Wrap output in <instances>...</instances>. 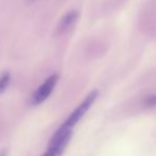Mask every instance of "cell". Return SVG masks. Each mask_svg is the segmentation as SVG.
I'll use <instances>...</instances> for the list:
<instances>
[{
    "mask_svg": "<svg viewBox=\"0 0 156 156\" xmlns=\"http://www.w3.org/2000/svg\"><path fill=\"white\" fill-rule=\"evenodd\" d=\"M72 136V129L65 126L64 124L58 127L48 144V149L41 156H61L65 151L68 142Z\"/></svg>",
    "mask_w": 156,
    "mask_h": 156,
    "instance_id": "cell-1",
    "label": "cell"
},
{
    "mask_svg": "<svg viewBox=\"0 0 156 156\" xmlns=\"http://www.w3.org/2000/svg\"><path fill=\"white\" fill-rule=\"evenodd\" d=\"M97 96H98V91L97 90L91 91V93L84 99V101H83V102L81 103V104L79 105L71 114H70V116L65 120V122H64L63 124L65 125V126L69 127V129H72L74 125L80 121L81 118L85 115V113L88 111L89 107L93 105L94 100L97 99Z\"/></svg>",
    "mask_w": 156,
    "mask_h": 156,
    "instance_id": "cell-2",
    "label": "cell"
},
{
    "mask_svg": "<svg viewBox=\"0 0 156 156\" xmlns=\"http://www.w3.org/2000/svg\"><path fill=\"white\" fill-rule=\"evenodd\" d=\"M58 80V76L56 73L51 74L49 78L46 79V81L37 88V90L32 94L31 98V104L32 105H39L44 102L45 100H47L48 97L50 96V94L52 93V90L55 87L56 83Z\"/></svg>",
    "mask_w": 156,
    "mask_h": 156,
    "instance_id": "cell-3",
    "label": "cell"
},
{
    "mask_svg": "<svg viewBox=\"0 0 156 156\" xmlns=\"http://www.w3.org/2000/svg\"><path fill=\"white\" fill-rule=\"evenodd\" d=\"M79 17V13L76 11H70L67 14H65L63 16V18L60 20L58 27H56L55 33L56 35H62L64 33H66L72 26L74 25V23L76 21Z\"/></svg>",
    "mask_w": 156,
    "mask_h": 156,
    "instance_id": "cell-4",
    "label": "cell"
},
{
    "mask_svg": "<svg viewBox=\"0 0 156 156\" xmlns=\"http://www.w3.org/2000/svg\"><path fill=\"white\" fill-rule=\"evenodd\" d=\"M11 83V73L10 72H4L0 76V94H3L6 90Z\"/></svg>",
    "mask_w": 156,
    "mask_h": 156,
    "instance_id": "cell-5",
    "label": "cell"
},
{
    "mask_svg": "<svg viewBox=\"0 0 156 156\" xmlns=\"http://www.w3.org/2000/svg\"><path fill=\"white\" fill-rule=\"evenodd\" d=\"M147 104L150 105V106L155 105L156 104V97L153 96V97H151V98H148V100H147Z\"/></svg>",
    "mask_w": 156,
    "mask_h": 156,
    "instance_id": "cell-6",
    "label": "cell"
},
{
    "mask_svg": "<svg viewBox=\"0 0 156 156\" xmlns=\"http://www.w3.org/2000/svg\"><path fill=\"white\" fill-rule=\"evenodd\" d=\"M6 154H8V152H6V150H2V151H0V156H6Z\"/></svg>",
    "mask_w": 156,
    "mask_h": 156,
    "instance_id": "cell-7",
    "label": "cell"
},
{
    "mask_svg": "<svg viewBox=\"0 0 156 156\" xmlns=\"http://www.w3.org/2000/svg\"><path fill=\"white\" fill-rule=\"evenodd\" d=\"M35 0H28V2H29V3H32V2H34Z\"/></svg>",
    "mask_w": 156,
    "mask_h": 156,
    "instance_id": "cell-8",
    "label": "cell"
}]
</instances>
